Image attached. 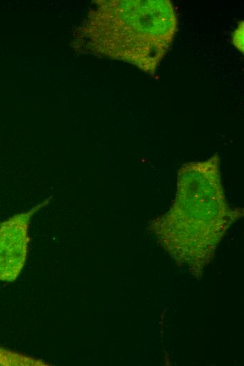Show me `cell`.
<instances>
[{"label":"cell","mask_w":244,"mask_h":366,"mask_svg":"<svg viewBox=\"0 0 244 366\" xmlns=\"http://www.w3.org/2000/svg\"><path fill=\"white\" fill-rule=\"evenodd\" d=\"M232 42L235 47L243 53V22L240 21L232 35Z\"/></svg>","instance_id":"cell-4"},{"label":"cell","mask_w":244,"mask_h":366,"mask_svg":"<svg viewBox=\"0 0 244 366\" xmlns=\"http://www.w3.org/2000/svg\"><path fill=\"white\" fill-rule=\"evenodd\" d=\"M219 157L184 164L170 210L150 222L149 229L169 254L192 272L201 273L229 227L243 209L226 202L219 172Z\"/></svg>","instance_id":"cell-1"},{"label":"cell","mask_w":244,"mask_h":366,"mask_svg":"<svg viewBox=\"0 0 244 366\" xmlns=\"http://www.w3.org/2000/svg\"><path fill=\"white\" fill-rule=\"evenodd\" d=\"M46 203L17 214L0 225V281H14L21 272L27 258L30 219Z\"/></svg>","instance_id":"cell-3"},{"label":"cell","mask_w":244,"mask_h":366,"mask_svg":"<svg viewBox=\"0 0 244 366\" xmlns=\"http://www.w3.org/2000/svg\"><path fill=\"white\" fill-rule=\"evenodd\" d=\"M86 32L97 53L128 62L153 75L178 29L169 0L100 1Z\"/></svg>","instance_id":"cell-2"}]
</instances>
